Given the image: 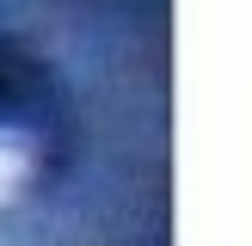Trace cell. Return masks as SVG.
Wrapping results in <instances>:
<instances>
[{"instance_id": "6da1fadb", "label": "cell", "mask_w": 252, "mask_h": 246, "mask_svg": "<svg viewBox=\"0 0 252 246\" xmlns=\"http://www.w3.org/2000/svg\"><path fill=\"white\" fill-rule=\"evenodd\" d=\"M25 179H31V142L0 123V203H12L25 191Z\"/></svg>"}]
</instances>
